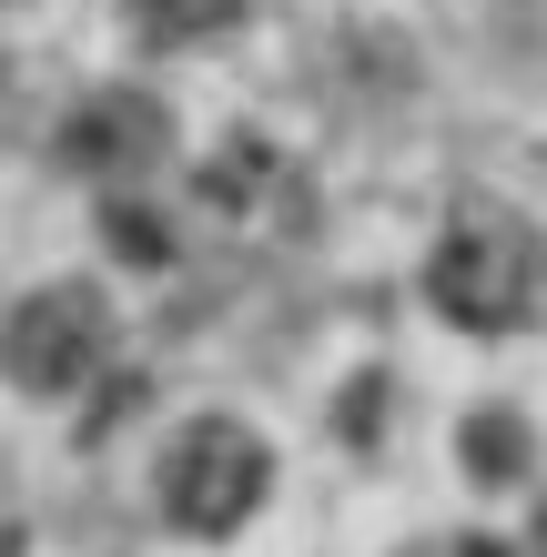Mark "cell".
Instances as JSON below:
<instances>
[{
    "mask_svg": "<svg viewBox=\"0 0 547 557\" xmlns=\"http://www.w3.org/2000/svg\"><path fill=\"white\" fill-rule=\"evenodd\" d=\"M274 486V446L244 416H183L152 456V507L173 537H234Z\"/></svg>",
    "mask_w": 547,
    "mask_h": 557,
    "instance_id": "cell-1",
    "label": "cell"
},
{
    "mask_svg": "<svg viewBox=\"0 0 547 557\" xmlns=\"http://www.w3.org/2000/svg\"><path fill=\"white\" fill-rule=\"evenodd\" d=\"M547 294V253L527 223L507 213H457L426 253V305L457 324V335H518Z\"/></svg>",
    "mask_w": 547,
    "mask_h": 557,
    "instance_id": "cell-2",
    "label": "cell"
},
{
    "mask_svg": "<svg viewBox=\"0 0 547 557\" xmlns=\"http://www.w3.org/2000/svg\"><path fill=\"white\" fill-rule=\"evenodd\" d=\"M0 366H11V385H21V396H41V406L82 396V385L112 366V305H102V284L72 274V284L21 294L11 324H0Z\"/></svg>",
    "mask_w": 547,
    "mask_h": 557,
    "instance_id": "cell-3",
    "label": "cell"
},
{
    "mask_svg": "<svg viewBox=\"0 0 547 557\" xmlns=\"http://www.w3.org/2000/svg\"><path fill=\"white\" fill-rule=\"evenodd\" d=\"M51 162L61 173H82V183H102V193H133L152 183L173 162V112L152 102V91H82L72 112H61V133H51Z\"/></svg>",
    "mask_w": 547,
    "mask_h": 557,
    "instance_id": "cell-4",
    "label": "cell"
},
{
    "mask_svg": "<svg viewBox=\"0 0 547 557\" xmlns=\"http://www.w3.org/2000/svg\"><path fill=\"white\" fill-rule=\"evenodd\" d=\"M457 467H467V476H487V486H507V476H527V425L507 416V406H487V416H467V436H457Z\"/></svg>",
    "mask_w": 547,
    "mask_h": 557,
    "instance_id": "cell-5",
    "label": "cell"
},
{
    "mask_svg": "<svg viewBox=\"0 0 547 557\" xmlns=\"http://www.w3.org/2000/svg\"><path fill=\"white\" fill-rule=\"evenodd\" d=\"M253 11V0H133V21L152 30V41H173V51H192V41H223Z\"/></svg>",
    "mask_w": 547,
    "mask_h": 557,
    "instance_id": "cell-6",
    "label": "cell"
},
{
    "mask_svg": "<svg viewBox=\"0 0 547 557\" xmlns=\"http://www.w3.org/2000/svg\"><path fill=\"white\" fill-rule=\"evenodd\" d=\"M527 557H547V497H537V517H527Z\"/></svg>",
    "mask_w": 547,
    "mask_h": 557,
    "instance_id": "cell-7",
    "label": "cell"
},
{
    "mask_svg": "<svg viewBox=\"0 0 547 557\" xmlns=\"http://www.w3.org/2000/svg\"><path fill=\"white\" fill-rule=\"evenodd\" d=\"M0 102H11V51H0Z\"/></svg>",
    "mask_w": 547,
    "mask_h": 557,
    "instance_id": "cell-8",
    "label": "cell"
},
{
    "mask_svg": "<svg viewBox=\"0 0 547 557\" xmlns=\"http://www.w3.org/2000/svg\"><path fill=\"white\" fill-rule=\"evenodd\" d=\"M0 11H11V0H0Z\"/></svg>",
    "mask_w": 547,
    "mask_h": 557,
    "instance_id": "cell-9",
    "label": "cell"
}]
</instances>
